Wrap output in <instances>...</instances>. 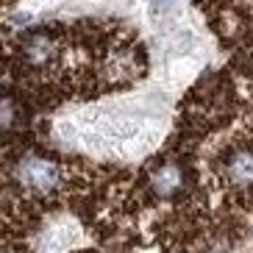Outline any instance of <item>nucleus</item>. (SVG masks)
<instances>
[{
  "mask_svg": "<svg viewBox=\"0 0 253 253\" xmlns=\"http://www.w3.org/2000/svg\"><path fill=\"white\" fill-rule=\"evenodd\" d=\"M59 178H61L59 167L42 156H25L17 164V181L23 186H28V189H34V192L53 189V186L59 184Z\"/></svg>",
  "mask_w": 253,
  "mask_h": 253,
  "instance_id": "1",
  "label": "nucleus"
},
{
  "mask_svg": "<svg viewBox=\"0 0 253 253\" xmlns=\"http://www.w3.org/2000/svg\"><path fill=\"white\" fill-rule=\"evenodd\" d=\"M23 56H25L28 64H34V67H45V64H50V61L59 56V42H56L50 34H45V31L31 34L23 45Z\"/></svg>",
  "mask_w": 253,
  "mask_h": 253,
  "instance_id": "2",
  "label": "nucleus"
},
{
  "mask_svg": "<svg viewBox=\"0 0 253 253\" xmlns=\"http://www.w3.org/2000/svg\"><path fill=\"white\" fill-rule=\"evenodd\" d=\"M181 186H184V170L172 162L156 167L153 175H150V189H153L159 198H172L175 192H181Z\"/></svg>",
  "mask_w": 253,
  "mask_h": 253,
  "instance_id": "3",
  "label": "nucleus"
},
{
  "mask_svg": "<svg viewBox=\"0 0 253 253\" xmlns=\"http://www.w3.org/2000/svg\"><path fill=\"white\" fill-rule=\"evenodd\" d=\"M228 181L234 186H253V150H239L228 159Z\"/></svg>",
  "mask_w": 253,
  "mask_h": 253,
  "instance_id": "4",
  "label": "nucleus"
},
{
  "mask_svg": "<svg viewBox=\"0 0 253 253\" xmlns=\"http://www.w3.org/2000/svg\"><path fill=\"white\" fill-rule=\"evenodd\" d=\"M17 123V103L14 97L0 95V128H8Z\"/></svg>",
  "mask_w": 253,
  "mask_h": 253,
  "instance_id": "5",
  "label": "nucleus"
}]
</instances>
